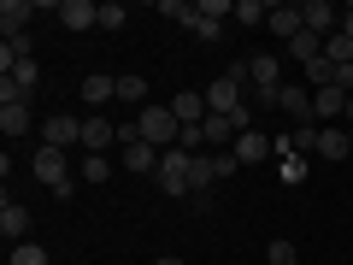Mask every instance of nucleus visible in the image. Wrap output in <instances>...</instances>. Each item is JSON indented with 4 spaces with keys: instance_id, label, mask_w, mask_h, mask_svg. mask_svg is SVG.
<instances>
[{
    "instance_id": "obj_1",
    "label": "nucleus",
    "mask_w": 353,
    "mask_h": 265,
    "mask_svg": "<svg viewBox=\"0 0 353 265\" xmlns=\"http://www.w3.org/2000/svg\"><path fill=\"white\" fill-rule=\"evenodd\" d=\"M30 171H36V183H41V189H53L59 201L77 189V177H71V153H65V148H36V153H30Z\"/></svg>"
},
{
    "instance_id": "obj_2",
    "label": "nucleus",
    "mask_w": 353,
    "mask_h": 265,
    "mask_svg": "<svg viewBox=\"0 0 353 265\" xmlns=\"http://www.w3.org/2000/svg\"><path fill=\"white\" fill-rule=\"evenodd\" d=\"M136 130H141V141H153L159 153L183 141V124H176L171 106H141V112H136Z\"/></svg>"
},
{
    "instance_id": "obj_3",
    "label": "nucleus",
    "mask_w": 353,
    "mask_h": 265,
    "mask_svg": "<svg viewBox=\"0 0 353 265\" xmlns=\"http://www.w3.org/2000/svg\"><path fill=\"white\" fill-rule=\"evenodd\" d=\"M189 171H194V153L189 148H165V159H159V183L165 195H189Z\"/></svg>"
},
{
    "instance_id": "obj_4",
    "label": "nucleus",
    "mask_w": 353,
    "mask_h": 265,
    "mask_svg": "<svg viewBox=\"0 0 353 265\" xmlns=\"http://www.w3.org/2000/svg\"><path fill=\"white\" fill-rule=\"evenodd\" d=\"M41 148H83V118L77 112H48L41 118Z\"/></svg>"
},
{
    "instance_id": "obj_5",
    "label": "nucleus",
    "mask_w": 353,
    "mask_h": 265,
    "mask_svg": "<svg viewBox=\"0 0 353 265\" xmlns=\"http://www.w3.org/2000/svg\"><path fill=\"white\" fill-rule=\"evenodd\" d=\"M277 112H289L294 124H318V118H312V88H306L301 77H294V83H283V88H277Z\"/></svg>"
},
{
    "instance_id": "obj_6",
    "label": "nucleus",
    "mask_w": 353,
    "mask_h": 265,
    "mask_svg": "<svg viewBox=\"0 0 353 265\" xmlns=\"http://www.w3.org/2000/svg\"><path fill=\"white\" fill-rule=\"evenodd\" d=\"M159 159H165V153L153 148V141H124V148H118V165L136 171V177H159Z\"/></svg>"
},
{
    "instance_id": "obj_7",
    "label": "nucleus",
    "mask_w": 353,
    "mask_h": 265,
    "mask_svg": "<svg viewBox=\"0 0 353 265\" xmlns=\"http://www.w3.org/2000/svg\"><path fill=\"white\" fill-rule=\"evenodd\" d=\"M118 148V124L106 112H88L83 118V153H112Z\"/></svg>"
},
{
    "instance_id": "obj_8",
    "label": "nucleus",
    "mask_w": 353,
    "mask_h": 265,
    "mask_svg": "<svg viewBox=\"0 0 353 265\" xmlns=\"http://www.w3.org/2000/svg\"><path fill=\"white\" fill-rule=\"evenodd\" d=\"M301 24L306 30H312V36H336V30H341V12H336V6H330V0H301Z\"/></svg>"
},
{
    "instance_id": "obj_9",
    "label": "nucleus",
    "mask_w": 353,
    "mask_h": 265,
    "mask_svg": "<svg viewBox=\"0 0 353 265\" xmlns=\"http://www.w3.org/2000/svg\"><path fill=\"white\" fill-rule=\"evenodd\" d=\"M36 0H0V36H30Z\"/></svg>"
},
{
    "instance_id": "obj_10",
    "label": "nucleus",
    "mask_w": 353,
    "mask_h": 265,
    "mask_svg": "<svg viewBox=\"0 0 353 265\" xmlns=\"http://www.w3.org/2000/svg\"><path fill=\"white\" fill-rule=\"evenodd\" d=\"M0 236L6 242H30V206H18L12 195L0 201Z\"/></svg>"
},
{
    "instance_id": "obj_11",
    "label": "nucleus",
    "mask_w": 353,
    "mask_h": 265,
    "mask_svg": "<svg viewBox=\"0 0 353 265\" xmlns=\"http://www.w3.org/2000/svg\"><path fill=\"white\" fill-rule=\"evenodd\" d=\"M248 77L253 88H283V59L277 53H248Z\"/></svg>"
},
{
    "instance_id": "obj_12",
    "label": "nucleus",
    "mask_w": 353,
    "mask_h": 265,
    "mask_svg": "<svg viewBox=\"0 0 353 265\" xmlns=\"http://www.w3.org/2000/svg\"><path fill=\"white\" fill-rule=\"evenodd\" d=\"M59 24L65 30H94L101 24V6L94 0H59Z\"/></svg>"
},
{
    "instance_id": "obj_13",
    "label": "nucleus",
    "mask_w": 353,
    "mask_h": 265,
    "mask_svg": "<svg viewBox=\"0 0 353 265\" xmlns=\"http://www.w3.org/2000/svg\"><path fill=\"white\" fill-rule=\"evenodd\" d=\"M301 6H289V0H271V36H277V41H294V36H301Z\"/></svg>"
},
{
    "instance_id": "obj_14",
    "label": "nucleus",
    "mask_w": 353,
    "mask_h": 265,
    "mask_svg": "<svg viewBox=\"0 0 353 265\" xmlns=\"http://www.w3.org/2000/svg\"><path fill=\"white\" fill-rule=\"evenodd\" d=\"M30 124H36V118H30V101H6V106H0V136H6V141L30 136Z\"/></svg>"
},
{
    "instance_id": "obj_15",
    "label": "nucleus",
    "mask_w": 353,
    "mask_h": 265,
    "mask_svg": "<svg viewBox=\"0 0 353 265\" xmlns=\"http://www.w3.org/2000/svg\"><path fill=\"white\" fill-rule=\"evenodd\" d=\"M171 112H176V124H206V88H183L171 101Z\"/></svg>"
},
{
    "instance_id": "obj_16",
    "label": "nucleus",
    "mask_w": 353,
    "mask_h": 265,
    "mask_svg": "<svg viewBox=\"0 0 353 265\" xmlns=\"http://www.w3.org/2000/svg\"><path fill=\"white\" fill-rule=\"evenodd\" d=\"M230 153H236L241 165H259L265 153H271V136H265V130H241V136H236V148H230Z\"/></svg>"
},
{
    "instance_id": "obj_17",
    "label": "nucleus",
    "mask_w": 353,
    "mask_h": 265,
    "mask_svg": "<svg viewBox=\"0 0 353 265\" xmlns=\"http://www.w3.org/2000/svg\"><path fill=\"white\" fill-rule=\"evenodd\" d=\"M83 101H88V106H106V101H118V77H106V71H88V77H83Z\"/></svg>"
},
{
    "instance_id": "obj_18",
    "label": "nucleus",
    "mask_w": 353,
    "mask_h": 265,
    "mask_svg": "<svg viewBox=\"0 0 353 265\" xmlns=\"http://www.w3.org/2000/svg\"><path fill=\"white\" fill-rule=\"evenodd\" d=\"M312 118H347V95L336 83L330 88H312Z\"/></svg>"
},
{
    "instance_id": "obj_19",
    "label": "nucleus",
    "mask_w": 353,
    "mask_h": 265,
    "mask_svg": "<svg viewBox=\"0 0 353 265\" xmlns=\"http://www.w3.org/2000/svg\"><path fill=\"white\" fill-rule=\"evenodd\" d=\"M318 153H324V159H353V136L336 130V124H324L318 130Z\"/></svg>"
},
{
    "instance_id": "obj_20",
    "label": "nucleus",
    "mask_w": 353,
    "mask_h": 265,
    "mask_svg": "<svg viewBox=\"0 0 353 265\" xmlns=\"http://www.w3.org/2000/svg\"><path fill=\"white\" fill-rule=\"evenodd\" d=\"M289 59H294V65H318V59H324V36H312V30H301V36L289 41Z\"/></svg>"
},
{
    "instance_id": "obj_21",
    "label": "nucleus",
    "mask_w": 353,
    "mask_h": 265,
    "mask_svg": "<svg viewBox=\"0 0 353 265\" xmlns=\"http://www.w3.org/2000/svg\"><path fill=\"white\" fill-rule=\"evenodd\" d=\"M18 59H36V41H30V36H6V41H0V77L12 71Z\"/></svg>"
},
{
    "instance_id": "obj_22",
    "label": "nucleus",
    "mask_w": 353,
    "mask_h": 265,
    "mask_svg": "<svg viewBox=\"0 0 353 265\" xmlns=\"http://www.w3.org/2000/svg\"><path fill=\"white\" fill-rule=\"evenodd\" d=\"M112 153H83V159H77V177H83V183H106V177H112Z\"/></svg>"
},
{
    "instance_id": "obj_23",
    "label": "nucleus",
    "mask_w": 353,
    "mask_h": 265,
    "mask_svg": "<svg viewBox=\"0 0 353 265\" xmlns=\"http://www.w3.org/2000/svg\"><path fill=\"white\" fill-rule=\"evenodd\" d=\"M118 101L124 106H148V77H136V71L118 77Z\"/></svg>"
},
{
    "instance_id": "obj_24",
    "label": "nucleus",
    "mask_w": 353,
    "mask_h": 265,
    "mask_svg": "<svg viewBox=\"0 0 353 265\" xmlns=\"http://www.w3.org/2000/svg\"><path fill=\"white\" fill-rule=\"evenodd\" d=\"M318 130H324V124H294L289 153H301V159H306V153H318Z\"/></svg>"
},
{
    "instance_id": "obj_25",
    "label": "nucleus",
    "mask_w": 353,
    "mask_h": 265,
    "mask_svg": "<svg viewBox=\"0 0 353 265\" xmlns=\"http://www.w3.org/2000/svg\"><path fill=\"white\" fill-rule=\"evenodd\" d=\"M6 265H48V248L41 242H12V259Z\"/></svg>"
},
{
    "instance_id": "obj_26",
    "label": "nucleus",
    "mask_w": 353,
    "mask_h": 265,
    "mask_svg": "<svg viewBox=\"0 0 353 265\" xmlns=\"http://www.w3.org/2000/svg\"><path fill=\"white\" fill-rule=\"evenodd\" d=\"M194 12L212 18V24H224V18H236V0H194Z\"/></svg>"
},
{
    "instance_id": "obj_27",
    "label": "nucleus",
    "mask_w": 353,
    "mask_h": 265,
    "mask_svg": "<svg viewBox=\"0 0 353 265\" xmlns=\"http://www.w3.org/2000/svg\"><path fill=\"white\" fill-rule=\"evenodd\" d=\"M324 59H336V65H353V41L341 36V30H336L330 41H324Z\"/></svg>"
},
{
    "instance_id": "obj_28",
    "label": "nucleus",
    "mask_w": 353,
    "mask_h": 265,
    "mask_svg": "<svg viewBox=\"0 0 353 265\" xmlns=\"http://www.w3.org/2000/svg\"><path fill=\"white\" fill-rule=\"evenodd\" d=\"M101 24H106V30H124V24H130V6H118V0H101Z\"/></svg>"
},
{
    "instance_id": "obj_29",
    "label": "nucleus",
    "mask_w": 353,
    "mask_h": 265,
    "mask_svg": "<svg viewBox=\"0 0 353 265\" xmlns=\"http://www.w3.org/2000/svg\"><path fill=\"white\" fill-rule=\"evenodd\" d=\"M265 265H294V242H289V236H277L271 248H265Z\"/></svg>"
},
{
    "instance_id": "obj_30",
    "label": "nucleus",
    "mask_w": 353,
    "mask_h": 265,
    "mask_svg": "<svg viewBox=\"0 0 353 265\" xmlns=\"http://www.w3.org/2000/svg\"><path fill=\"white\" fill-rule=\"evenodd\" d=\"M153 12H159V18H176V24H189V18H194V6H189V0H159Z\"/></svg>"
},
{
    "instance_id": "obj_31",
    "label": "nucleus",
    "mask_w": 353,
    "mask_h": 265,
    "mask_svg": "<svg viewBox=\"0 0 353 265\" xmlns=\"http://www.w3.org/2000/svg\"><path fill=\"white\" fill-rule=\"evenodd\" d=\"M306 171H312V165H306L301 153H289V159H283V183H306Z\"/></svg>"
},
{
    "instance_id": "obj_32",
    "label": "nucleus",
    "mask_w": 353,
    "mask_h": 265,
    "mask_svg": "<svg viewBox=\"0 0 353 265\" xmlns=\"http://www.w3.org/2000/svg\"><path fill=\"white\" fill-rule=\"evenodd\" d=\"M189 30H194V36H201V41H218V36H224V24H212V18H201V12L189 18Z\"/></svg>"
},
{
    "instance_id": "obj_33",
    "label": "nucleus",
    "mask_w": 353,
    "mask_h": 265,
    "mask_svg": "<svg viewBox=\"0 0 353 265\" xmlns=\"http://www.w3.org/2000/svg\"><path fill=\"white\" fill-rule=\"evenodd\" d=\"M212 165H218V183H224V177H236V171H241V159H236V153H212Z\"/></svg>"
},
{
    "instance_id": "obj_34",
    "label": "nucleus",
    "mask_w": 353,
    "mask_h": 265,
    "mask_svg": "<svg viewBox=\"0 0 353 265\" xmlns=\"http://www.w3.org/2000/svg\"><path fill=\"white\" fill-rule=\"evenodd\" d=\"M341 36L353 41V6H341Z\"/></svg>"
},
{
    "instance_id": "obj_35",
    "label": "nucleus",
    "mask_w": 353,
    "mask_h": 265,
    "mask_svg": "<svg viewBox=\"0 0 353 265\" xmlns=\"http://www.w3.org/2000/svg\"><path fill=\"white\" fill-rule=\"evenodd\" d=\"M153 265H189V259H176V253H159V259H153Z\"/></svg>"
},
{
    "instance_id": "obj_36",
    "label": "nucleus",
    "mask_w": 353,
    "mask_h": 265,
    "mask_svg": "<svg viewBox=\"0 0 353 265\" xmlns=\"http://www.w3.org/2000/svg\"><path fill=\"white\" fill-rule=\"evenodd\" d=\"M347 130H353V95H347Z\"/></svg>"
}]
</instances>
